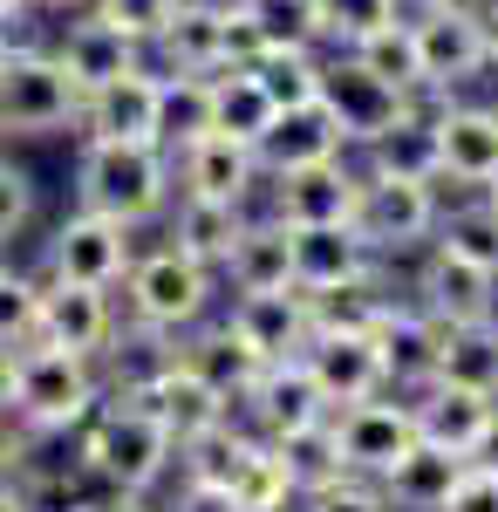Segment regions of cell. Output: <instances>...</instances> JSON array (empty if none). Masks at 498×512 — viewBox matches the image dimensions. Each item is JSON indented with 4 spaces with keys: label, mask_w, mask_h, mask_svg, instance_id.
Returning <instances> with one entry per match:
<instances>
[{
    "label": "cell",
    "mask_w": 498,
    "mask_h": 512,
    "mask_svg": "<svg viewBox=\"0 0 498 512\" xmlns=\"http://www.w3.org/2000/svg\"><path fill=\"white\" fill-rule=\"evenodd\" d=\"M0 158H7V137H0Z\"/></svg>",
    "instance_id": "obj_58"
},
{
    "label": "cell",
    "mask_w": 498,
    "mask_h": 512,
    "mask_svg": "<svg viewBox=\"0 0 498 512\" xmlns=\"http://www.w3.org/2000/svg\"><path fill=\"white\" fill-rule=\"evenodd\" d=\"M253 158H260V178H287V171H307V164L348 158V137L342 123L328 117V103H301V110L273 117V130L253 144Z\"/></svg>",
    "instance_id": "obj_21"
},
{
    "label": "cell",
    "mask_w": 498,
    "mask_h": 512,
    "mask_svg": "<svg viewBox=\"0 0 498 512\" xmlns=\"http://www.w3.org/2000/svg\"><path fill=\"white\" fill-rule=\"evenodd\" d=\"M48 55L62 62V76L76 82L82 96L103 89V82H116V76H130V69H144V41H130L116 21H103L96 7H82L76 21H62V35L48 41Z\"/></svg>",
    "instance_id": "obj_19"
},
{
    "label": "cell",
    "mask_w": 498,
    "mask_h": 512,
    "mask_svg": "<svg viewBox=\"0 0 498 512\" xmlns=\"http://www.w3.org/2000/svg\"><path fill=\"white\" fill-rule=\"evenodd\" d=\"M246 431L260 437V444H273V437H294V431H314V424H328L335 410H328V396H321V383L307 376V362L294 355V362H267L260 369V383L246 390V403L232 410Z\"/></svg>",
    "instance_id": "obj_14"
},
{
    "label": "cell",
    "mask_w": 498,
    "mask_h": 512,
    "mask_svg": "<svg viewBox=\"0 0 498 512\" xmlns=\"http://www.w3.org/2000/svg\"><path fill=\"white\" fill-rule=\"evenodd\" d=\"M76 137H96V144H164V82L151 69H130V76L89 89Z\"/></svg>",
    "instance_id": "obj_15"
},
{
    "label": "cell",
    "mask_w": 498,
    "mask_h": 512,
    "mask_svg": "<svg viewBox=\"0 0 498 512\" xmlns=\"http://www.w3.org/2000/svg\"><path fill=\"white\" fill-rule=\"evenodd\" d=\"M69 451L89 472V485H103V492H144V499H157L171 485V472H178L171 437L157 431L137 403H116V396H103V410L69 437Z\"/></svg>",
    "instance_id": "obj_2"
},
{
    "label": "cell",
    "mask_w": 498,
    "mask_h": 512,
    "mask_svg": "<svg viewBox=\"0 0 498 512\" xmlns=\"http://www.w3.org/2000/svg\"><path fill=\"white\" fill-rule=\"evenodd\" d=\"M260 48H321V7L314 0H232Z\"/></svg>",
    "instance_id": "obj_37"
},
{
    "label": "cell",
    "mask_w": 498,
    "mask_h": 512,
    "mask_svg": "<svg viewBox=\"0 0 498 512\" xmlns=\"http://www.w3.org/2000/svg\"><path fill=\"white\" fill-rule=\"evenodd\" d=\"M321 103H328V117L342 123L348 151H369L389 123L410 110V96H396L389 82H376L348 48H328V55H321Z\"/></svg>",
    "instance_id": "obj_12"
},
{
    "label": "cell",
    "mask_w": 498,
    "mask_h": 512,
    "mask_svg": "<svg viewBox=\"0 0 498 512\" xmlns=\"http://www.w3.org/2000/svg\"><path fill=\"white\" fill-rule=\"evenodd\" d=\"M314 7H321V48H355L403 14V0H314Z\"/></svg>",
    "instance_id": "obj_41"
},
{
    "label": "cell",
    "mask_w": 498,
    "mask_h": 512,
    "mask_svg": "<svg viewBox=\"0 0 498 512\" xmlns=\"http://www.w3.org/2000/svg\"><path fill=\"white\" fill-rule=\"evenodd\" d=\"M437 383L498 396V321H471V328H444V355H437Z\"/></svg>",
    "instance_id": "obj_34"
},
{
    "label": "cell",
    "mask_w": 498,
    "mask_h": 512,
    "mask_svg": "<svg viewBox=\"0 0 498 512\" xmlns=\"http://www.w3.org/2000/svg\"><path fill=\"white\" fill-rule=\"evenodd\" d=\"M348 55H355V62H362V69H369L376 82H389L396 96H410V103L423 96V62H417V35H410V14H396L389 28L362 35L355 48H348Z\"/></svg>",
    "instance_id": "obj_36"
},
{
    "label": "cell",
    "mask_w": 498,
    "mask_h": 512,
    "mask_svg": "<svg viewBox=\"0 0 498 512\" xmlns=\"http://www.w3.org/2000/svg\"><path fill=\"white\" fill-rule=\"evenodd\" d=\"M76 117L82 89L62 76V62L35 41H14L0 55V137H62Z\"/></svg>",
    "instance_id": "obj_5"
},
{
    "label": "cell",
    "mask_w": 498,
    "mask_h": 512,
    "mask_svg": "<svg viewBox=\"0 0 498 512\" xmlns=\"http://www.w3.org/2000/svg\"><path fill=\"white\" fill-rule=\"evenodd\" d=\"M130 260H137V233H130V226L69 205V212L55 219V233L41 239V274L35 280H55V287H103V294H110V287H123Z\"/></svg>",
    "instance_id": "obj_7"
},
{
    "label": "cell",
    "mask_w": 498,
    "mask_h": 512,
    "mask_svg": "<svg viewBox=\"0 0 498 512\" xmlns=\"http://www.w3.org/2000/svg\"><path fill=\"white\" fill-rule=\"evenodd\" d=\"M403 301H410V308H423L437 328L498 321V274L430 239V246L417 253V267H410V294H403Z\"/></svg>",
    "instance_id": "obj_9"
},
{
    "label": "cell",
    "mask_w": 498,
    "mask_h": 512,
    "mask_svg": "<svg viewBox=\"0 0 498 512\" xmlns=\"http://www.w3.org/2000/svg\"><path fill=\"white\" fill-rule=\"evenodd\" d=\"M41 328V280L35 274H14V267H0V349H28Z\"/></svg>",
    "instance_id": "obj_43"
},
{
    "label": "cell",
    "mask_w": 498,
    "mask_h": 512,
    "mask_svg": "<svg viewBox=\"0 0 498 512\" xmlns=\"http://www.w3.org/2000/svg\"><path fill=\"white\" fill-rule=\"evenodd\" d=\"M89 7H96L103 21H116V28H123L130 41H151L157 28L178 14V0H89Z\"/></svg>",
    "instance_id": "obj_46"
},
{
    "label": "cell",
    "mask_w": 498,
    "mask_h": 512,
    "mask_svg": "<svg viewBox=\"0 0 498 512\" xmlns=\"http://www.w3.org/2000/svg\"><path fill=\"white\" fill-rule=\"evenodd\" d=\"M321 55L328 48H260L246 69L267 89L273 110H301V103H321Z\"/></svg>",
    "instance_id": "obj_35"
},
{
    "label": "cell",
    "mask_w": 498,
    "mask_h": 512,
    "mask_svg": "<svg viewBox=\"0 0 498 512\" xmlns=\"http://www.w3.org/2000/svg\"><path fill=\"white\" fill-rule=\"evenodd\" d=\"M116 328H123L116 294L41 280V328H35L41 349H69V355H82V362H103V355L116 349Z\"/></svg>",
    "instance_id": "obj_17"
},
{
    "label": "cell",
    "mask_w": 498,
    "mask_h": 512,
    "mask_svg": "<svg viewBox=\"0 0 498 512\" xmlns=\"http://www.w3.org/2000/svg\"><path fill=\"white\" fill-rule=\"evenodd\" d=\"M417 7H437V0H417Z\"/></svg>",
    "instance_id": "obj_59"
},
{
    "label": "cell",
    "mask_w": 498,
    "mask_h": 512,
    "mask_svg": "<svg viewBox=\"0 0 498 512\" xmlns=\"http://www.w3.org/2000/svg\"><path fill=\"white\" fill-rule=\"evenodd\" d=\"M164 82V151L192 144L212 130V103H205V76H157Z\"/></svg>",
    "instance_id": "obj_42"
},
{
    "label": "cell",
    "mask_w": 498,
    "mask_h": 512,
    "mask_svg": "<svg viewBox=\"0 0 498 512\" xmlns=\"http://www.w3.org/2000/svg\"><path fill=\"white\" fill-rule=\"evenodd\" d=\"M178 362H185V369H192V376H198L212 396H219L226 410H239V403H246V390L260 383V369H267V362L246 349V342H239V335H232L219 315L178 342Z\"/></svg>",
    "instance_id": "obj_25"
},
{
    "label": "cell",
    "mask_w": 498,
    "mask_h": 512,
    "mask_svg": "<svg viewBox=\"0 0 498 512\" xmlns=\"http://www.w3.org/2000/svg\"><path fill=\"white\" fill-rule=\"evenodd\" d=\"M437 246H451V253H464V260H478V267L498 274V212L478 192H464L458 205L444 198V212H437Z\"/></svg>",
    "instance_id": "obj_39"
},
{
    "label": "cell",
    "mask_w": 498,
    "mask_h": 512,
    "mask_svg": "<svg viewBox=\"0 0 498 512\" xmlns=\"http://www.w3.org/2000/svg\"><path fill=\"white\" fill-rule=\"evenodd\" d=\"M69 192H76L82 212H103L116 226L144 233V226H157L171 212L178 171H171V151L164 144H96V137H82Z\"/></svg>",
    "instance_id": "obj_1"
},
{
    "label": "cell",
    "mask_w": 498,
    "mask_h": 512,
    "mask_svg": "<svg viewBox=\"0 0 498 512\" xmlns=\"http://www.w3.org/2000/svg\"><path fill=\"white\" fill-rule=\"evenodd\" d=\"M219 280H226L232 294H273V287H294V233L273 219L267 205L246 212V226H239V239H232Z\"/></svg>",
    "instance_id": "obj_24"
},
{
    "label": "cell",
    "mask_w": 498,
    "mask_h": 512,
    "mask_svg": "<svg viewBox=\"0 0 498 512\" xmlns=\"http://www.w3.org/2000/svg\"><path fill=\"white\" fill-rule=\"evenodd\" d=\"M253 444H260V437L246 431L239 417H226V424H212L205 437L178 444V472H171V478H185V485H226V492H232V478L246 472Z\"/></svg>",
    "instance_id": "obj_33"
},
{
    "label": "cell",
    "mask_w": 498,
    "mask_h": 512,
    "mask_svg": "<svg viewBox=\"0 0 498 512\" xmlns=\"http://www.w3.org/2000/svg\"><path fill=\"white\" fill-rule=\"evenodd\" d=\"M376 355H383V383L389 396H417L423 383H437V355H444V328L410 308V301H396L389 321L376 328Z\"/></svg>",
    "instance_id": "obj_23"
},
{
    "label": "cell",
    "mask_w": 498,
    "mask_h": 512,
    "mask_svg": "<svg viewBox=\"0 0 498 512\" xmlns=\"http://www.w3.org/2000/svg\"><path fill=\"white\" fill-rule=\"evenodd\" d=\"M478 21H485V55H492V69H498V0H478Z\"/></svg>",
    "instance_id": "obj_52"
},
{
    "label": "cell",
    "mask_w": 498,
    "mask_h": 512,
    "mask_svg": "<svg viewBox=\"0 0 498 512\" xmlns=\"http://www.w3.org/2000/svg\"><path fill=\"white\" fill-rule=\"evenodd\" d=\"M239 226H246V212L239 205H219V198H192L178 192L171 198V212H164V246H178V253H192L198 267H226L232 239H239Z\"/></svg>",
    "instance_id": "obj_31"
},
{
    "label": "cell",
    "mask_w": 498,
    "mask_h": 512,
    "mask_svg": "<svg viewBox=\"0 0 498 512\" xmlns=\"http://www.w3.org/2000/svg\"><path fill=\"white\" fill-rule=\"evenodd\" d=\"M171 171H178V192L219 198V205H239V212H260V198H267V178H260L253 144H232L219 130L178 144V151H171Z\"/></svg>",
    "instance_id": "obj_13"
},
{
    "label": "cell",
    "mask_w": 498,
    "mask_h": 512,
    "mask_svg": "<svg viewBox=\"0 0 498 512\" xmlns=\"http://www.w3.org/2000/svg\"><path fill=\"white\" fill-rule=\"evenodd\" d=\"M328 431H335V444H342V465L348 478H376L417 444V410H410V396H369V403H348V410H335L328 417Z\"/></svg>",
    "instance_id": "obj_11"
},
{
    "label": "cell",
    "mask_w": 498,
    "mask_h": 512,
    "mask_svg": "<svg viewBox=\"0 0 498 512\" xmlns=\"http://www.w3.org/2000/svg\"><path fill=\"white\" fill-rule=\"evenodd\" d=\"M232 499H239V512H301V492H294L287 465L273 458V444H253L246 472L232 478Z\"/></svg>",
    "instance_id": "obj_40"
},
{
    "label": "cell",
    "mask_w": 498,
    "mask_h": 512,
    "mask_svg": "<svg viewBox=\"0 0 498 512\" xmlns=\"http://www.w3.org/2000/svg\"><path fill=\"white\" fill-rule=\"evenodd\" d=\"M205 103H212V130L232 137V144H260L273 130V110L267 89L253 82V69H219V76H205Z\"/></svg>",
    "instance_id": "obj_32"
},
{
    "label": "cell",
    "mask_w": 498,
    "mask_h": 512,
    "mask_svg": "<svg viewBox=\"0 0 498 512\" xmlns=\"http://www.w3.org/2000/svg\"><path fill=\"white\" fill-rule=\"evenodd\" d=\"M35 198H41L35 178H28L14 158H0V253L28 233V226H35Z\"/></svg>",
    "instance_id": "obj_44"
},
{
    "label": "cell",
    "mask_w": 498,
    "mask_h": 512,
    "mask_svg": "<svg viewBox=\"0 0 498 512\" xmlns=\"http://www.w3.org/2000/svg\"><path fill=\"white\" fill-rule=\"evenodd\" d=\"M260 355V362H294L314 342V321H307V294L301 287H273V294H232V308L219 315Z\"/></svg>",
    "instance_id": "obj_20"
},
{
    "label": "cell",
    "mask_w": 498,
    "mask_h": 512,
    "mask_svg": "<svg viewBox=\"0 0 498 512\" xmlns=\"http://www.w3.org/2000/svg\"><path fill=\"white\" fill-rule=\"evenodd\" d=\"M0 267H7V253H0Z\"/></svg>",
    "instance_id": "obj_60"
},
{
    "label": "cell",
    "mask_w": 498,
    "mask_h": 512,
    "mask_svg": "<svg viewBox=\"0 0 498 512\" xmlns=\"http://www.w3.org/2000/svg\"><path fill=\"white\" fill-rule=\"evenodd\" d=\"M498 178V110L492 103H437V185L485 192Z\"/></svg>",
    "instance_id": "obj_18"
},
{
    "label": "cell",
    "mask_w": 498,
    "mask_h": 512,
    "mask_svg": "<svg viewBox=\"0 0 498 512\" xmlns=\"http://www.w3.org/2000/svg\"><path fill=\"white\" fill-rule=\"evenodd\" d=\"M76 512H157V499H144V492H103V485H96Z\"/></svg>",
    "instance_id": "obj_50"
},
{
    "label": "cell",
    "mask_w": 498,
    "mask_h": 512,
    "mask_svg": "<svg viewBox=\"0 0 498 512\" xmlns=\"http://www.w3.org/2000/svg\"><path fill=\"white\" fill-rule=\"evenodd\" d=\"M157 512H239V499H232L226 485H164L157 492Z\"/></svg>",
    "instance_id": "obj_47"
},
{
    "label": "cell",
    "mask_w": 498,
    "mask_h": 512,
    "mask_svg": "<svg viewBox=\"0 0 498 512\" xmlns=\"http://www.w3.org/2000/svg\"><path fill=\"white\" fill-rule=\"evenodd\" d=\"M103 396L137 403L157 431L171 437V451H178V444H192V437H205L212 424H226V417H232L226 403L205 390V383H198L178 355H171V362H157V369H144V376H130V383H116V390H103Z\"/></svg>",
    "instance_id": "obj_10"
},
{
    "label": "cell",
    "mask_w": 498,
    "mask_h": 512,
    "mask_svg": "<svg viewBox=\"0 0 498 512\" xmlns=\"http://www.w3.org/2000/svg\"><path fill=\"white\" fill-rule=\"evenodd\" d=\"M471 465H478V472H492V478H498V410H492V424H485V437L471 444Z\"/></svg>",
    "instance_id": "obj_51"
},
{
    "label": "cell",
    "mask_w": 498,
    "mask_h": 512,
    "mask_svg": "<svg viewBox=\"0 0 498 512\" xmlns=\"http://www.w3.org/2000/svg\"><path fill=\"white\" fill-rule=\"evenodd\" d=\"M103 410V369L69 349H14V424L28 437H76Z\"/></svg>",
    "instance_id": "obj_4"
},
{
    "label": "cell",
    "mask_w": 498,
    "mask_h": 512,
    "mask_svg": "<svg viewBox=\"0 0 498 512\" xmlns=\"http://www.w3.org/2000/svg\"><path fill=\"white\" fill-rule=\"evenodd\" d=\"M355 192H362V164L328 158V164H307V171H287V178H267L260 205L280 226H348L355 219Z\"/></svg>",
    "instance_id": "obj_16"
},
{
    "label": "cell",
    "mask_w": 498,
    "mask_h": 512,
    "mask_svg": "<svg viewBox=\"0 0 498 512\" xmlns=\"http://www.w3.org/2000/svg\"><path fill=\"white\" fill-rule=\"evenodd\" d=\"M478 198H485V205H492V212H498V178H492V185H485V192H478Z\"/></svg>",
    "instance_id": "obj_57"
},
{
    "label": "cell",
    "mask_w": 498,
    "mask_h": 512,
    "mask_svg": "<svg viewBox=\"0 0 498 512\" xmlns=\"http://www.w3.org/2000/svg\"><path fill=\"white\" fill-rule=\"evenodd\" d=\"M471 472V458H458V451H444V444H410L396 465H389L376 485H383V499L396 512H444V499L458 492V478Z\"/></svg>",
    "instance_id": "obj_28"
},
{
    "label": "cell",
    "mask_w": 498,
    "mask_h": 512,
    "mask_svg": "<svg viewBox=\"0 0 498 512\" xmlns=\"http://www.w3.org/2000/svg\"><path fill=\"white\" fill-rule=\"evenodd\" d=\"M444 512H498V478L471 465V472L458 478V492L444 499Z\"/></svg>",
    "instance_id": "obj_48"
},
{
    "label": "cell",
    "mask_w": 498,
    "mask_h": 512,
    "mask_svg": "<svg viewBox=\"0 0 498 512\" xmlns=\"http://www.w3.org/2000/svg\"><path fill=\"white\" fill-rule=\"evenodd\" d=\"M301 512H396V506L383 499V485H369V478H335V485L307 492Z\"/></svg>",
    "instance_id": "obj_45"
},
{
    "label": "cell",
    "mask_w": 498,
    "mask_h": 512,
    "mask_svg": "<svg viewBox=\"0 0 498 512\" xmlns=\"http://www.w3.org/2000/svg\"><path fill=\"white\" fill-rule=\"evenodd\" d=\"M410 35H417V62H423V96H458L464 82H478L492 69L485 55V21H478V0H437L410 14Z\"/></svg>",
    "instance_id": "obj_8"
},
{
    "label": "cell",
    "mask_w": 498,
    "mask_h": 512,
    "mask_svg": "<svg viewBox=\"0 0 498 512\" xmlns=\"http://www.w3.org/2000/svg\"><path fill=\"white\" fill-rule=\"evenodd\" d=\"M294 233V287L314 294V287H342V280L376 274L383 260L355 239V226H287Z\"/></svg>",
    "instance_id": "obj_29"
},
{
    "label": "cell",
    "mask_w": 498,
    "mask_h": 512,
    "mask_svg": "<svg viewBox=\"0 0 498 512\" xmlns=\"http://www.w3.org/2000/svg\"><path fill=\"white\" fill-rule=\"evenodd\" d=\"M273 458L287 465V478H294V492H321V485H335V478H348L342 465V444H335V431L328 424H314V431H294V437H273Z\"/></svg>",
    "instance_id": "obj_38"
},
{
    "label": "cell",
    "mask_w": 498,
    "mask_h": 512,
    "mask_svg": "<svg viewBox=\"0 0 498 512\" xmlns=\"http://www.w3.org/2000/svg\"><path fill=\"white\" fill-rule=\"evenodd\" d=\"M307 376L321 383L328 410H348V403H369L383 396V355H376V335H314L301 349Z\"/></svg>",
    "instance_id": "obj_22"
},
{
    "label": "cell",
    "mask_w": 498,
    "mask_h": 512,
    "mask_svg": "<svg viewBox=\"0 0 498 512\" xmlns=\"http://www.w3.org/2000/svg\"><path fill=\"white\" fill-rule=\"evenodd\" d=\"M35 444H41V437H28L21 424H14V417H0V478L21 472V465L35 458Z\"/></svg>",
    "instance_id": "obj_49"
},
{
    "label": "cell",
    "mask_w": 498,
    "mask_h": 512,
    "mask_svg": "<svg viewBox=\"0 0 498 512\" xmlns=\"http://www.w3.org/2000/svg\"><path fill=\"white\" fill-rule=\"evenodd\" d=\"M0 512H28V499H21V485H14V478H0Z\"/></svg>",
    "instance_id": "obj_54"
},
{
    "label": "cell",
    "mask_w": 498,
    "mask_h": 512,
    "mask_svg": "<svg viewBox=\"0 0 498 512\" xmlns=\"http://www.w3.org/2000/svg\"><path fill=\"white\" fill-rule=\"evenodd\" d=\"M437 212H444V192L437 185H417V178H376V171H362V192H355V239L396 267V260H410L423 253L430 239H437Z\"/></svg>",
    "instance_id": "obj_6"
},
{
    "label": "cell",
    "mask_w": 498,
    "mask_h": 512,
    "mask_svg": "<svg viewBox=\"0 0 498 512\" xmlns=\"http://www.w3.org/2000/svg\"><path fill=\"white\" fill-rule=\"evenodd\" d=\"M437 103H444V96H417V103L389 123L369 151H362V171H376V178H417V185H437Z\"/></svg>",
    "instance_id": "obj_26"
},
{
    "label": "cell",
    "mask_w": 498,
    "mask_h": 512,
    "mask_svg": "<svg viewBox=\"0 0 498 512\" xmlns=\"http://www.w3.org/2000/svg\"><path fill=\"white\" fill-rule=\"evenodd\" d=\"M410 410H417V437H423V444H444V451L471 458V444H478L485 424H492L498 396L458 390V383H423V390L410 396Z\"/></svg>",
    "instance_id": "obj_30"
},
{
    "label": "cell",
    "mask_w": 498,
    "mask_h": 512,
    "mask_svg": "<svg viewBox=\"0 0 498 512\" xmlns=\"http://www.w3.org/2000/svg\"><path fill=\"white\" fill-rule=\"evenodd\" d=\"M123 315L144 335L185 342L192 328H205V321L219 315V274L198 267L192 253H178V246H151L123 274Z\"/></svg>",
    "instance_id": "obj_3"
},
{
    "label": "cell",
    "mask_w": 498,
    "mask_h": 512,
    "mask_svg": "<svg viewBox=\"0 0 498 512\" xmlns=\"http://www.w3.org/2000/svg\"><path fill=\"white\" fill-rule=\"evenodd\" d=\"M14 14H28V0H0V21L14 28Z\"/></svg>",
    "instance_id": "obj_56"
},
{
    "label": "cell",
    "mask_w": 498,
    "mask_h": 512,
    "mask_svg": "<svg viewBox=\"0 0 498 512\" xmlns=\"http://www.w3.org/2000/svg\"><path fill=\"white\" fill-rule=\"evenodd\" d=\"M396 301H403L396 294V274L376 267V274L342 280V287H314L307 294V321H314V335H376Z\"/></svg>",
    "instance_id": "obj_27"
},
{
    "label": "cell",
    "mask_w": 498,
    "mask_h": 512,
    "mask_svg": "<svg viewBox=\"0 0 498 512\" xmlns=\"http://www.w3.org/2000/svg\"><path fill=\"white\" fill-rule=\"evenodd\" d=\"M0 417H14V355L0 349Z\"/></svg>",
    "instance_id": "obj_53"
},
{
    "label": "cell",
    "mask_w": 498,
    "mask_h": 512,
    "mask_svg": "<svg viewBox=\"0 0 498 512\" xmlns=\"http://www.w3.org/2000/svg\"><path fill=\"white\" fill-rule=\"evenodd\" d=\"M28 7H48V14H82L89 0H28Z\"/></svg>",
    "instance_id": "obj_55"
}]
</instances>
